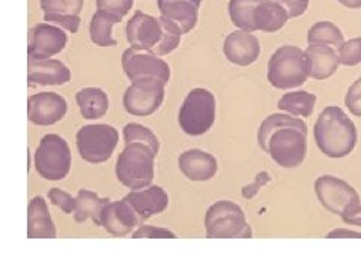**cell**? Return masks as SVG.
Instances as JSON below:
<instances>
[{
  "label": "cell",
  "instance_id": "obj_1",
  "mask_svg": "<svg viewBox=\"0 0 361 270\" xmlns=\"http://www.w3.org/2000/svg\"><path fill=\"white\" fill-rule=\"evenodd\" d=\"M314 141L329 158H345L357 144V128L341 107H326L314 123Z\"/></svg>",
  "mask_w": 361,
  "mask_h": 270
},
{
  "label": "cell",
  "instance_id": "obj_2",
  "mask_svg": "<svg viewBox=\"0 0 361 270\" xmlns=\"http://www.w3.org/2000/svg\"><path fill=\"white\" fill-rule=\"evenodd\" d=\"M310 77V63L306 53L293 45H283L277 49L268 62L269 84L288 90L300 87Z\"/></svg>",
  "mask_w": 361,
  "mask_h": 270
},
{
  "label": "cell",
  "instance_id": "obj_3",
  "mask_svg": "<svg viewBox=\"0 0 361 270\" xmlns=\"http://www.w3.org/2000/svg\"><path fill=\"white\" fill-rule=\"evenodd\" d=\"M155 153L140 143L127 144L118 158L116 177L131 191L149 186L154 180Z\"/></svg>",
  "mask_w": 361,
  "mask_h": 270
},
{
  "label": "cell",
  "instance_id": "obj_4",
  "mask_svg": "<svg viewBox=\"0 0 361 270\" xmlns=\"http://www.w3.org/2000/svg\"><path fill=\"white\" fill-rule=\"evenodd\" d=\"M205 230L209 239H248L253 234L244 210L228 200L217 201L208 209Z\"/></svg>",
  "mask_w": 361,
  "mask_h": 270
},
{
  "label": "cell",
  "instance_id": "obj_5",
  "mask_svg": "<svg viewBox=\"0 0 361 270\" xmlns=\"http://www.w3.org/2000/svg\"><path fill=\"white\" fill-rule=\"evenodd\" d=\"M216 122V98L207 89H193L179 110L178 123L185 134L199 137Z\"/></svg>",
  "mask_w": 361,
  "mask_h": 270
},
{
  "label": "cell",
  "instance_id": "obj_6",
  "mask_svg": "<svg viewBox=\"0 0 361 270\" xmlns=\"http://www.w3.org/2000/svg\"><path fill=\"white\" fill-rule=\"evenodd\" d=\"M33 164L41 177L62 180L71 170V150L58 134L44 135L33 155Z\"/></svg>",
  "mask_w": 361,
  "mask_h": 270
},
{
  "label": "cell",
  "instance_id": "obj_7",
  "mask_svg": "<svg viewBox=\"0 0 361 270\" xmlns=\"http://www.w3.org/2000/svg\"><path fill=\"white\" fill-rule=\"evenodd\" d=\"M267 153L283 168L301 165L307 155V132L293 127H283L274 131L267 143Z\"/></svg>",
  "mask_w": 361,
  "mask_h": 270
},
{
  "label": "cell",
  "instance_id": "obj_8",
  "mask_svg": "<svg viewBox=\"0 0 361 270\" xmlns=\"http://www.w3.org/2000/svg\"><path fill=\"white\" fill-rule=\"evenodd\" d=\"M119 141L118 131L104 123L86 125L77 132V149L86 162L101 164L110 160Z\"/></svg>",
  "mask_w": 361,
  "mask_h": 270
},
{
  "label": "cell",
  "instance_id": "obj_9",
  "mask_svg": "<svg viewBox=\"0 0 361 270\" xmlns=\"http://www.w3.org/2000/svg\"><path fill=\"white\" fill-rule=\"evenodd\" d=\"M314 193L321 205L338 217L360 205V195L354 186L331 174L316 179Z\"/></svg>",
  "mask_w": 361,
  "mask_h": 270
},
{
  "label": "cell",
  "instance_id": "obj_10",
  "mask_svg": "<svg viewBox=\"0 0 361 270\" xmlns=\"http://www.w3.org/2000/svg\"><path fill=\"white\" fill-rule=\"evenodd\" d=\"M122 68L131 82L158 80L167 84L171 80V68L160 56L148 50L128 49L123 51Z\"/></svg>",
  "mask_w": 361,
  "mask_h": 270
},
{
  "label": "cell",
  "instance_id": "obj_11",
  "mask_svg": "<svg viewBox=\"0 0 361 270\" xmlns=\"http://www.w3.org/2000/svg\"><path fill=\"white\" fill-rule=\"evenodd\" d=\"M164 86L158 80L133 82L123 95V108L130 115L139 117L152 115L163 104Z\"/></svg>",
  "mask_w": 361,
  "mask_h": 270
},
{
  "label": "cell",
  "instance_id": "obj_12",
  "mask_svg": "<svg viewBox=\"0 0 361 270\" xmlns=\"http://www.w3.org/2000/svg\"><path fill=\"white\" fill-rule=\"evenodd\" d=\"M68 42L62 27L50 22H38L29 30L27 53L32 59H49L59 54Z\"/></svg>",
  "mask_w": 361,
  "mask_h": 270
},
{
  "label": "cell",
  "instance_id": "obj_13",
  "mask_svg": "<svg viewBox=\"0 0 361 270\" xmlns=\"http://www.w3.org/2000/svg\"><path fill=\"white\" fill-rule=\"evenodd\" d=\"M66 101L54 92H41L27 99V117L37 127H50L66 115Z\"/></svg>",
  "mask_w": 361,
  "mask_h": 270
},
{
  "label": "cell",
  "instance_id": "obj_14",
  "mask_svg": "<svg viewBox=\"0 0 361 270\" xmlns=\"http://www.w3.org/2000/svg\"><path fill=\"white\" fill-rule=\"evenodd\" d=\"M160 18L135 11L133 18L127 22V41L134 50L151 51L161 39Z\"/></svg>",
  "mask_w": 361,
  "mask_h": 270
},
{
  "label": "cell",
  "instance_id": "obj_15",
  "mask_svg": "<svg viewBox=\"0 0 361 270\" xmlns=\"http://www.w3.org/2000/svg\"><path fill=\"white\" fill-rule=\"evenodd\" d=\"M101 225L107 233L116 236V238H123V236L133 233L142 222L130 202L123 198L107 202L101 212Z\"/></svg>",
  "mask_w": 361,
  "mask_h": 270
},
{
  "label": "cell",
  "instance_id": "obj_16",
  "mask_svg": "<svg viewBox=\"0 0 361 270\" xmlns=\"http://www.w3.org/2000/svg\"><path fill=\"white\" fill-rule=\"evenodd\" d=\"M223 51L226 59L238 66H248L257 60L261 54V44L250 32L235 30L224 39Z\"/></svg>",
  "mask_w": 361,
  "mask_h": 270
},
{
  "label": "cell",
  "instance_id": "obj_17",
  "mask_svg": "<svg viewBox=\"0 0 361 270\" xmlns=\"http://www.w3.org/2000/svg\"><path fill=\"white\" fill-rule=\"evenodd\" d=\"M130 202V206L137 213L140 222L143 224L146 219H149L154 215H158L167 209L169 206V195L161 186L149 185L142 189L131 191L126 197Z\"/></svg>",
  "mask_w": 361,
  "mask_h": 270
},
{
  "label": "cell",
  "instance_id": "obj_18",
  "mask_svg": "<svg viewBox=\"0 0 361 270\" xmlns=\"http://www.w3.org/2000/svg\"><path fill=\"white\" fill-rule=\"evenodd\" d=\"M27 80L30 86H62L71 80V71L61 60L29 58Z\"/></svg>",
  "mask_w": 361,
  "mask_h": 270
},
{
  "label": "cell",
  "instance_id": "obj_19",
  "mask_svg": "<svg viewBox=\"0 0 361 270\" xmlns=\"http://www.w3.org/2000/svg\"><path fill=\"white\" fill-rule=\"evenodd\" d=\"M179 170L187 179L195 182L211 180L219 172L217 160L211 153L200 149H190L178 158Z\"/></svg>",
  "mask_w": 361,
  "mask_h": 270
},
{
  "label": "cell",
  "instance_id": "obj_20",
  "mask_svg": "<svg viewBox=\"0 0 361 270\" xmlns=\"http://www.w3.org/2000/svg\"><path fill=\"white\" fill-rule=\"evenodd\" d=\"M27 236L29 239H54L56 227L50 217L47 202L42 197L32 198L27 209Z\"/></svg>",
  "mask_w": 361,
  "mask_h": 270
},
{
  "label": "cell",
  "instance_id": "obj_21",
  "mask_svg": "<svg viewBox=\"0 0 361 270\" xmlns=\"http://www.w3.org/2000/svg\"><path fill=\"white\" fill-rule=\"evenodd\" d=\"M304 53H306L310 63V77L314 80L330 78L341 65L336 49L330 47V45L310 44Z\"/></svg>",
  "mask_w": 361,
  "mask_h": 270
},
{
  "label": "cell",
  "instance_id": "obj_22",
  "mask_svg": "<svg viewBox=\"0 0 361 270\" xmlns=\"http://www.w3.org/2000/svg\"><path fill=\"white\" fill-rule=\"evenodd\" d=\"M160 14L171 20L173 25L178 26V29L183 32V35L191 32L199 18V8L191 2H185V0H176V2H169L166 5L158 6Z\"/></svg>",
  "mask_w": 361,
  "mask_h": 270
},
{
  "label": "cell",
  "instance_id": "obj_23",
  "mask_svg": "<svg viewBox=\"0 0 361 270\" xmlns=\"http://www.w3.org/2000/svg\"><path fill=\"white\" fill-rule=\"evenodd\" d=\"M289 20L286 9L273 0H262L255 13L256 30L273 33L283 27Z\"/></svg>",
  "mask_w": 361,
  "mask_h": 270
},
{
  "label": "cell",
  "instance_id": "obj_24",
  "mask_svg": "<svg viewBox=\"0 0 361 270\" xmlns=\"http://www.w3.org/2000/svg\"><path fill=\"white\" fill-rule=\"evenodd\" d=\"M82 116L87 120H95L106 116L109 110V96L99 87H85L75 95Z\"/></svg>",
  "mask_w": 361,
  "mask_h": 270
},
{
  "label": "cell",
  "instance_id": "obj_25",
  "mask_svg": "<svg viewBox=\"0 0 361 270\" xmlns=\"http://www.w3.org/2000/svg\"><path fill=\"white\" fill-rule=\"evenodd\" d=\"M109 201V198H99L92 191L80 189L75 197L74 219L77 222L92 219L95 225H101V212Z\"/></svg>",
  "mask_w": 361,
  "mask_h": 270
},
{
  "label": "cell",
  "instance_id": "obj_26",
  "mask_svg": "<svg viewBox=\"0 0 361 270\" xmlns=\"http://www.w3.org/2000/svg\"><path fill=\"white\" fill-rule=\"evenodd\" d=\"M122 17L111 14L109 11L98 9L90 20V39L99 47H115L116 39L113 38L111 30L116 22H121Z\"/></svg>",
  "mask_w": 361,
  "mask_h": 270
},
{
  "label": "cell",
  "instance_id": "obj_27",
  "mask_svg": "<svg viewBox=\"0 0 361 270\" xmlns=\"http://www.w3.org/2000/svg\"><path fill=\"white\" fill-rule=\"evenodd\" d=\"M316 98L314 94L304 92V90H298V92H289L285 94L279 101V108L286 111L288 115L297 116V117H309L316 105Z\"/></svg>",
  "mask_w": 361,
  "mask_h": 270
},
{
  "label": "cell",
  "instance_id": "obj_28",
  "mask_svg": "<svg viewBox=\"0 0 361 270\" xmlns=\"http://www.w3.org/2000/svg\"><path fill=\"white\" fill-rule=\"evenodd\" d=\"M283 127L300 128L307 132L306 122L301 120L297 116L293 117L292 115H271L261 123V127H259V131H257V141L264 152H267V143L271 137V134Z\"/></svg>",
  "mask_w": 361,
  "mask_h": 270
},
{
  "label": "cell",
  "instance_id": "obj_29",
  "mask_svg": "<svg viewBox=\"0 0 361 270\" xmlns=\"http://www.w3.org/2000/svg\"><path fill=\"white\" fill-rule=\"evenodd\" d=\"M262 0H231L229 15L233 25L244 32H257L255 25V13Z\"/></svg>",
  "mask_w": 361,
  "mask_h": 270
},
{
  "label": "cell",
  "instance_id": "obj_30",
  "mask_svg": "<svg viewBox=\"0 0 361 270\" xmlns=\"http://www.w3.org/2000/svg\"><path fill=\"white\" fill-rule=\"evenodd\" d=\"M309 44L330 45V47L338 49L343 44V33L331 21H318L309 29L307 33Z\"/></svg>",
  "mask_w": 361,
  "mask_h": 270
},
{
  "label": "cell",
  "instance_id": "obj_31",
  "mask_svg": "<svg viewBox=\"0 0 361 270\" xmlns=\"http://www.w3.org/2000/svg\"><path fill=\"white\" fill-rule=\"evenodd\" d=\"M160 22H161V29H163L161 39L151 51L157 56H166L178 49V45L180 42V37H183V32H180L178 29V26L173 25L171 20H167L163 15L160 17Z\"/></svg>",
  "mask_w": 361,
  "mask_h": 270
},
{
  "label": "cell",
  "instance_id": "obj_32",
  "mask_svg": "<svg viewBox=\"0 0 361 270\" xmlns=\"http://www.w3.org/2000/svg\"><path fill=\"white\" fill-rule=\"evenodd\" d=\"M123 140H126V144L140 143L149 148L155 155H158V150H160V141H158L157 135L149 128L140 125V123H128L123 128Z\"/></svg>",
  "mask_w": 361,
  "mask_h": 270
},
{
  "label": "cell",
  "instance_id": "obj_33",
  "mask_svg": "<svg viewBox=\"0 0 361 270\" xmlns=\"http://www.w3.org/2000/svg\"><path fill=\"white\" fill-rule=\"evenodd\" d=\"M44 15H80L83 0H41Z\"/></svg>",
  "mask_w": 361,
  "mask_h": 270
},
{
  "label": "cell",
  "instance_id": "obj_34",
  "mask_svg": "<svg viewBox=\"0 0 361 270\" xmlns=\"http://www.w3.org/2000/svg\"><path fill=\"white\" fill-rule=\"evenodd\" d=\"M338 62L345 66H355L361 63V37L343 41L341 47L337 49Z\"/></svg>",
  "mask_w": 361,
  "mask_h": 270
},
{
  "label": "cell",
  "instance_id": "obj_35",
  "mask_svg": "<svg viewBox=\"0 0 361 270\" xmlns=\"http://www.w3.org/2000/svg\"><path fill=\"white\" fill-rule=\"evenodd\" d=\"M49 200L51 201V205H54L56 207H59L65 213H73L74 212L75 198L71 194L65 193V191H62L59 188H51L49 191Z\"/></svg>",
  "mask_w": 361,
  "mask_h": 270
},
{
  "label": "cell",
  "instance_id": "obj_36",
  "mask_svg": "<svg viewBox=\"0 0 361 270\" xmlns=\"http://www.w3.org/2000/svg\"><path fill=\"white\" fill-rule=\"evenodd\" d=\"M134 0H97V8L109 11L111 14L126 17L133 9Z\"/></svg>",
  "mask_w": 361,
  "mask_h": 270
},
{
  "label": "cell",
  "instance_id": "obj_37",
  "mask_svg": "<svg viewBox=\"0 0 361 270\" xmlns=\"http://www.w3.org/2000/svg\"><path fill=\"white\" fill-rule=\"evenodd\" d=\"M345 105L349 108L354 116L361 117V77L348 89L345 96Z\"/></svg>",
  "mask_w": 361,
  "mask_h": 270
},
{
  "label": "cell",
  "instance_id": "obj_38",
  "mask_svg": "<svg viewBox=\"0 0 361 270\" xmlns=\"http://www.w3.org/2000/svg\"><path fill=\"white\" fill-rule=\"evenodd\" d=\"M44 21L54 26H59L71 33H77L82 22L80 15H44Z\"/></svg>",
  "mask_w": 361,
  "mask_h": 270
},
{
  "label": "cell",
  "instance_id": "obj_39",
  "mask_svg": "<svg viewBox=\"0 0 361 270\" xmlns=\"http://www.w3.org/2000/svg\"><path fill=\"white\" fill-rule=\"evenodd\" d=\"M133 238H171L175 239L176 234L169 231L166 229H160V227H152V225H139V229L131 233Z\"/></svg>",
  "mask_w": 361,
  "mask_h": 270
},
{
  "label": "cell",
  "instance_id": "obj_40",
  "mask_svg": "<svg viewBox=\"0 0 361 270\" xmlns=\"http://www.w3.org/2000/svg\"><path fill=\"white\" fill-rule=\"evenodd\" d=\"M286 9L289 18L302 15L309 8V0H273Z\"/></svg>",
  "mask_w": 361,
  "mask_h": 270
},
{
  "label": "cell",
  "instance_id": "obj_41",
  "mask_svg": "<svg viewBox=\"0 0 361 270\" xmlns=\"http://www.w3.org/2000/svg\"><path fill=\"white\" fill-rule=\"evenodd\" d=\"M269 180H271V174L268 172L257 173V176L255 177V182L250 184V185H247L243 189V197L247 198V200H252L253 197H256V194L259 193V189L265 186L267 184H269Z\"/></svg>",
  "mask_w": 361,
  "mask_h": 270
},
{
  "label": "cell",
  "instance_id": "obj_42",
  "mask_svg": "<svg viewBox=\"0 0 361 270\" xmlns=\"http://www.w3.org/2000/svg\"><path fill=\"white\" fill-rule=\"evenodd\" d=\"M346 225H354V227H361V205L353 207L351 210L345 212L341 217Z\"/></svg>",
  "mask_w": 361,
  "mask_h": 270
},
{
  "label": "cell",
  "instance_id": "obj_43",
  "mask_svg": "<svg viewBox=\"0 0 361 270\" xmlns=\"http://www.w3.org/2000/svg\"><path fill=\"white\" fill-rule=\"evenodd\" d=\"M329 238L330 239H334V238H361V233L351 231V230H346V229H336V230L329 233Z\"/></svg>",
  "mask_w": 361,
  "mask_h": 270
},
{
  "label": "cell",
  "instance_id": "obj_44",
  "mask_svg": "<svg viewBox=\"0 0 361 270\" xmlns=\"http://www.w3.org/2000/svg\"><path fill=\"white\" fill-rule=\"evenodd\" d=\"M338 4H342L343 6L349 9H360L361 8V0H337Z\"/></svg>",
  "mask_w": 361,
  "mask_h": 270
},
{
  "label": "cell",
  "instance_id": "obj_45",
  "mask_svg": "<svg viewBox=\"0 0 361 270\" xmlns=\"http://www.w3.org/2000/svg\"><path fill=\"white\" fill-rule=\"evenodd\" d=\"M169 2H176V0H157L158 6L166 5V4H169ZM185 2H191L193 5H196L197 8H200V5H202V0H185Z\"/></svg>",
  "mask_w": 361,
  "mask_h": 270
}]
</instances>
